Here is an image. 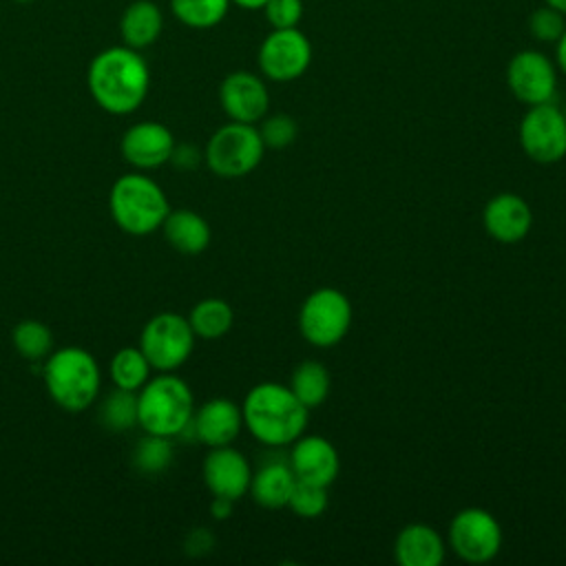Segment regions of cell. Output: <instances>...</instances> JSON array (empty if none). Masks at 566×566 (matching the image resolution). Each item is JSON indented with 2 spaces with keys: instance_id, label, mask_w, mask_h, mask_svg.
<instances>
[{
  "instance_id": "cell-1",
  "label": "cell",
  "mask_w": 566,
  "mask_h": 566,
  "mask_svg": "<svg viewBox=\"0 0 566 566\" xmlns=\"http://www.w3.org/2000/svg\"><path fill=\"white\" fill-rule=\"evenodd\" d=\"M88 93L111 115L137 111L150 86V71L139 51L119 44L99 51L86 71Z\"/></svg>"
},
{
  "instance_id": "cell-2",
  "label": "cell",
  "mask_w": 566,
  "mask_h": 566,
  "mask_svg": "<svg viewBox=\"0 0 566 566\" xmlns=\"http://www.w3.org/2000/svg\"><path fill=\"white\" fill-rule=\"evenodd\" d=\"M243 427L268 447L292 444L303 436L310 409L281 382L254 385L241 405Z\"/></svg>"
},
{
  "instance_id": "cell-3",
  "label": "cell",
  "mask_w": 566,
  "mask_h": 566,
  "mask_svg": "<svg viewBox=\"0 0 566 566\" xmlns=\"http://www.w3.org/2000/svg\"><path fill=\"white\" fill-rule=\"evenodd\" d=\"M99 367L84 347H62L46 356L44 385L55 405L77 413L88 409L99 394Z\"/></svg>"
},
{
  "instance_id": "cell-4",
  "label": "cell",
  "mask_w": 566,
  "mask_h": 566,
  "mask_svg": "<svg viewBox=\"0 0 566 566\" xmlns=\"http://www.w3.org/2000/svg\"><path fill=\"white\" fill-rule=\"evenodd\" d=\"M195 413V398L186 380L170 371L148 378L137 391V424L146 433L181 436Z\"/></svg>"
},
{
  "instance_id": "cell-5",
  "label": "cell",
  "mask_w": 566,
  "mask_h": 566,
  "mask_svg": "<svg viewBox=\"0 0 566 566\" xmlns=\"http://www.w3.org/2000/svg\"><path fill=\"white\" fill-rule=\"evenodd\" d=\"M108 208L115 223L135 237L150 234L161 228L170 212L166 192L157 181L142 172L122 175L108 195Z\"/></svg>"
},
{
  "instance_id": "cell-6",
  "label": "cell",
  "mask_w": 566,
  "mask_h": 566,
  "mask_svg": "<svg viewBox=\"0 0 566 566\" xmlns=\"http://www.w3.org/2000/svg\"><path fill=\"white\" fill-rule=\"evenodd\" d=\"M263 153L265 146L254 124L228 122L210 135L203 159L217 177L239 179L261 164Z\"/></svg>"
},
{
  "instance_id": "cell-7",
  "label": "cell",
  "mask_w": 566,
  "mask_h": 566,
  "mask_svg": "<svg viewBox=\"0 0 566 566\" xmlns=\"http://www.w3.org/2000/svg\"><path fill=\"white\" fill-rule=\"evenodd\" d=\"M352 303L336 287H318L310 292L298 310V332L314 347L338 345L352 327Z\"/></svg>"
},
{
  "instance_id": "cell-8",
  "label": "cell",
  "mask_w": 566,
  "mask_h": 566,
  "mask_svg": "<svg viewBox=\"0 0 566 566\" xmlns=\"http://www.w3.org/2000/svg\"><path fill=\"white\" fill-rule=\"evenodd\" d=\"M195 332L188 316L177 312H159L144 325L139 334V349L157 371L179 369L192 354Z\"/></svg>"
},
{
  "instance_id": "cell-9",
  "label": "cell",
  "mask_w": 566,
  "mask_h": 566,
  "mask_svg": "<svg viewBox=\"0 0 566 566\" xmlns=\"http://www.w3.org/2000/svg\"><path fill=\"white\" fill-rule=\"evenodd\" d=\"M449 546L467 564H486L497 557L504 533L497 517L482 506L460 509L449 522Z\"/></svg>"
},
{
  "instance_id": "cell-10",
  "label": "cell",
  "mask_w": 566,
  "mask_h": 566,
  "mask_svg": "<svg viewBox=\"0 0 566 566\" xmlns=\"http://www.w3.org/2000/svg\"><path fill=\"white\" fill-rule=\"evenodd\" d=\"M520 146L535 164H557L566 157V117L553 102L528 106L520 122Z\"/></svg>"
},
{
  "instance_id": "cell-11",
  "label": "cell",
  "mask_w": 566,
  "mask_h": 566,
  "mask_svg": "<svg viewBox=\"0 0 566 566\" xmlns=\"http://www.w3.org/2000/svg\"><path fill=\"white\" fill-rule=\"evenodd\" d=\"M256 62L268 80L292 82L310 69L312 44L296 27L272 29L259 46Z\"/></svg>"
},
{
  "instance_id": "cell-12",
  "label": "cell",
  "mask_w": 566,
  "mask_h": 566,
  "mask_svg": "<svg viewBox=\"0 0 566 566\" xmlns=\"http://www.w3.org/2000/svg\"><path fill=\"white\" fill-rule=\"evenodd\" d=\"M506 84L513 97L526 106L553 102L557 91V69L535 49L517 51L506 66Z\"/></svg>"
},
{
  "instance_id": "cell-13",
  "label": "cell",
  "mask_w": 566,
  "mask_h": 566,
  "mask_svg": "<svg viewBox=\"0 0 566 566\" xmlns=\"http://www.w3.org/2000/svg\"><path fill=\"white\" fill-rule=\"evenodd\" d=\"M219 104L230 122L256 124L268 115L270 93L259 75L232 71L219 84Z\"/></svg>"
},
{
  "instance_id": "cell-14",
  "label": "cell",
  "mask_w": 566,
  "mask_h": 566,
  "mask_svg": "<svg viewBox=\"0 0 566 566\" xmlns=\"http://www.w3.org/2000/svg\"><path fill=\"white\" fill-rule=\"evenodd\" d=\"M203 482L212 495L239 500L248 493L252 480V467L248 458L232 444L212 447L201 467Z\"/></svg>"
},
{
  "instance_id": "cell-15",
  "label": "cell",
  "mask_w": 566,
  "mask_h": 566,
  "mask_svg": "<svg viewBox=\"0 0 566 566\" xmlns=\"http://www.w3.org/2000/svg\"><path fill=\"white\" fill-rule=\"evenodd\" d=\"M287 462L296 480L321 484V486H329L340 471V458L336 447L325 436H318V433L298 436L292 442Z\"/></svg>"
},
{
  "instance_id": "cell-16",
  "label": "cell",
  "mask_w": 566,
  "mask_h": 566,
  "mask_svg": "<svg viewBox=\"0 0 566 566\" xmlns=\"http://www.w3.org/2000/svg\"><path fill=\"white\" fill-rule=\"evenodd\" d=\"M172 148H175V137L170 128L150 119L133 124L122 135V142H119V150L124 159L139 170L164 166L166 161H170Z\"/></svg>"
},
{
  "instance_id": "cell-17",
  "label": "cell",
  "mask_w": 566,
  "mask_h": 566,
  "mask_svg": "<svg viewBox=\"0 0 566 566\" xmlns=\"http://www.w3.org/2000/svg\"><path fill=\"white\" fill-rule=\"evenodd\" d=\"M192 436L206 447H226L237 440L243 429L241 407L230 398H212L206 400L188 424Z\"/></svg>"
},
{
  "instance_id": "cell-18",
  "label": "cell",
  "mask_w": 566,
  "mask_h": 566,
  "mask_svg": "<svg viewBox=\"0 0 566 566\" xmlns=\"http://www.w3.org/2000/svg\"><path fill=\"white\" fill-rule=\"evenodd\" d=\"M482 226L491 239L500 243H517L528 234L533 212L520 195L497 192L482 210Z\"/></svg>"
},
{
  "instance_id": "cell-19",
  "label": "cell",
  "mask_w": 566,
  "mask_h": 566,
  "mask_svg": "<svg viewBox=\"0 0 566 566\" xmlns=\"http://www.w3.org/2000/svg\"><path fill=\"white\" fill-rule=\"evenodd\" d=\"M444 539L424 522L402 526L394 542V559L400 566H440L444 562Z\"/></svg>"
},
{
  "instance_id": "cell-20",
  "label": "cell",
  "mask_w": 566,
  "mask_h": 566,
  "mask_svg": "<svg viewBox=\"0 0 566 566\" xmlns=\"http://www.w3.org/2000/svg\"><path fill=\"white\" fill-rule=\"evenodd\" d=\"M296 484V475L290 467V462L272 460L261 464L250 480L248 493L252 500L263 509H285L287 500L292 495V489Z\"/></svg>"
},
{
  "instance_id": "cell-21",
  "label": "cell",
  "mask_w": 566,
  "mask_h": 566,
  "mask_svg": "<svg viewBox=\"0 0 566 566\" xmlns=\"http://www.w3.org/2000/svg\"><path fill=\"white\" fill-rule=\"evenodd\" d=\"M164 31V13L153 0L130 2L119 18L122 42L135 51H144L157 42Z\"/></svg>"
},
{
  "instance_id": "cell-22",
  "label": "cell",
  "mask_w": 566,
  "mask_h": 566,
  "mask_svg": "<svg viewBox=\"0 0 566 566\" xmlns=\"http://www.w3.org/2000/svg\"><path fill=\"white\" fill-rule=\"evenodd\" d=\"M166 241L181 254H201L210 243L208 221L188 208L170 210L161 223Z\"/></svg>"
},
{
  "instance_id": "cell-23",
  "label": "cell",
  "mask_w": 566,
  "mask_h": 566,
  "mask_svg": "<svg viewBox=\"0 0 566 566\" xmlns=\"http://www.w3.org/2000/svg\"><path fill=\"white\" fill-rule=\"evenodd\" d=\"M287 387L307 409H314L323 405L329 396V387H332L329 369L321 360L307 358L294 367Z\"/></svg>"
},
{
  "instance_id": "cell-24",
  "label": "cell",
  "mask_w": 566,
  "mask_h": 566,
  "mask_svg": "<svg viewBox=\"0 0 566 566\" xmlns=\"http://www.w3.org/2000/svg\"><path fill=\"white\" fill-rule=\"evenodd\" d=\"M188 323L197 338L217 340L226 336L234 323V312L228 301L210 296L201 298L188 314Z\"/></svg>"
},
{
  "instance_id": "cell-25",
  "label": "cell",
  "mask_w": 566,
  "mask_h": 566,
  "mask_svg": "<svg viewBox=\"0 0 566 566\" xmlns=\"http://www.w3.org/2000/svg\"><path fill=\"white\" fill-rule=\"evenodd\" d=\"M97 420L104 429L113 433L128 431L137 424V391L115 387L106 394V398L99 402Z\"/></svg>"
},
{
  "instance_id": "cell-26",
  "label": "cell",
  "mask_w": 566,
  "mask_h": 566,
  "mask_svg": "<svg viewBox=\"0 0 566 566\" xmlns=\"http://www.w3.org/2000/svg\"><path fill=\"white\" fill-rule=\"evenodd\" d=\"M150 363L137 347H122L111 358V380L115 387L139 391L150 378Z\"/></svg>"
},
{
  "instance_id": "cell-27",
  "label": "cell",
  "mask_w": 566,
  "mask_h": 566,
  "mask_svg": "<svg viewBox=\"0 0 566 566\" xmlns=\"http://www.w3.org/2000/svg\"><path fill=\"white\" fill-rule=\"evenodd\" d=\"M172 442L166 436L146 433L137 444L133 447L130 462L137 473L142 475H161L172 464Z\"/></svg>"
},
{
  "instance_id": "cell-28",
  "label": "cell",
  "mask_w": 566,
  "mask_h": 566,
  "mask_svg": "<svg viewBox=\"0 0 566 566\" xmlns=\"http://www.w3.org/2000/svg\"><path fill=\"white\" fill-rule=\"evenodd\" d=\"M172 15L190 29L217 27L230 9V0H168Z\"/></svg>"
},
{
  "instance_id": "cell-29",
  "label": "cell",
  "mask_w": 566,
  "mask_h": 566,
  "mask_svg": "<svg viewBox=\"0 0 566 566\" xmlns=\"http://www.w3.org/2000/svg\"><path fill=\"white\" fill-rule=\"evenodd\" d=\"M11 340L18 354L27 360H42L53 349V332L35 318L18 323L11 332Z\"/></svg>"
},
{
  "instance_id": "cell-30",
  "label": "cell",
  "mask_w": 566,
  "mask_h": 566,
  "mask_svg": "<svg viewBox=\"0 0 566 566\" xmlns=\"http://www.w3.org/2000/svg\"><path fill=\"white\" fill-rule=\"evenodd\" d=\"M327 504H329L327 486L303 482V480H296L292 495L287 500V509L303 520L321 517L327 511Z\"/></svg>"
},
{
  "instance_id": "cell-31",
  "label": "cell",
  "mask_w": 566,
  "mask_h": 566,
  "mask_svg": "<svg viewBox=\"0 0 566 566\" xmlns=\"http://www.w3.org/2000/svg\"><path fill=\"white\" fill-rule=\"evenodd\" d=\"M259 135H261L265 148L283 150V148H287V146H292V144L296 142L298 126H296V122H294L292 115H287V113H274V115H265V117L261 119Z\"/></svg>"
},
{
  "instance_id": "cell-32",
  "label": "cell",
  "mask_w": 566,
  "mask_h": 566,
  "mask_svg": "<svg viewBox=\"0 0 566 566\" xmlns=\"http://www.w3.org/2000/svg\"><path fill=\"white\" fill-rule=\"evenodd\" d=\"M564 18H566L564 13H559L557 9H553L548 4L537 7L528 18V31L539 42H557L562 38V33L566 31Z\"/></svg>"
},
{
  "instance_id": "cell-33",
  "label": "cell",
  "mask_w": 566,
  "mask_h": 566,
  "mask_svg": "<svg viewBox=\"0 0 566 566\" xmlns=\"http://www.w3.org/2000/svg\"><path fill=\"white\" fill-rule=\"evenodd\" d=\"M265 20L272 29H292L298 27L303 18V2L301 0H268L263 7Z\"/></svg>"
},
{
  "instance_id": "cell-34",
  "label": "cell",
  "mask_w": 566,
  "mask_h": 566,
  "mask_svg": "<svg viewBox=\"0 0 566 566\" xmlns=\"http://www.w3.org/2000/svg\"><path fill=\"white\" fill-rule=\"evenodd\" d=\"M184 548H186L188 555L201 557V555H206V553H210V551L214 548V535H212L208 528H203V526L192 528V531L186 535Z\"/></svg>"
},
{
  "instance_id": "cell-35",
  "label": "cell",
  "mask_w": 566,
  "mask_h": 566,
  "mask_svg": "<svg viewBox=\"0 0 566 566\" xmlns=\"http://www.w3.org/2000/svg\"><path fill=\"white\" fill-rule=\"evenodd\" d=\"M201 159H203V157L199 155V150H197L195 146H190V144H175L172 155H170V161H172L177 168H181V170H192V168H197Z\"/></svg>"
},
{
  "instance_id": "cell-36",
  "label": "cell",
  "mask_w": 566,
  "mask_h": 566,
  "mask_svg": "<svg viewBox=\"0 0 566 566\" xmlns=\"http://www.w3.org/2000/svg\"><path fill=\"white\" fill-rule=\"evenodd\" d=\"M232 506H234V500L230 497H221V495H212V502H210V513L214 520H226L232 515Z\"/></svg>"
},
{
  "instance_id": "cell-37",
  "label": "cell",
  "mask_w": 566,
  "mask_h": 566,
  "mask_svg": "<svg viewBox=\"0 0 566 566\" xmlns=\"http://www.w3.org/2000/svg\"><path fill=\"white\" fill-rule=\"evenodd\" d=\"M555 62H557V69L566 75V31L555 42Z\"/></svg>"
},
{
  "instance_id": "cell-38",
  "label": "cell",
  "mask_w": 566,
  "mask_h": 566,
  "mask_svg": "<svg viewBox=\"0 0 566 566\" xmlns=\"http://www.w3.org/2000/svg\"><path fill=\"white\" fill-rule=\"evenodd\" d=\"M268 0H230V4H237L245 11H256V9H263Z\"/></svg>"
},
{
  "instance_id": "cell-39",
  "label": "cell",
  "mask_w": 566,
  "mask_h": 566,
  "mask_svg": "<svg viewBox=\"0 0 566 566\" xmlns=\"http://www.w3.org/2000/svg\"><path fill=\"white\" fill-rule=\"evenodd\" d=\"M544 4H548V7L557 9L559 13H564V15H566V0H544Z\"/></svg>"
},
{
  "instance_id": "cell-40",
  "label": "cell",
  "mask_w": 566,
  "mask_h": 566,
  "mask_svg": "<svg viewBox=\"0 0 566 566\" xmlns=\"http://www.w3.org/2000/svg\"><path fill=\"white\" fill-rule=\"evenodd\" d=\"M13 2H18V4H29V2H33V0H13Z\"/></svg>"
},
{
  "instance_id": "cell-41",
  "label": "cell",
  "mask_w": 566,
  "mask_h": 566,
  "mask_svg": "<svg viewBox=\"0 0 566 566\" xmlns=\"http://www.w3.org/2000/svg\"><path fill=\"white\" fill-rule=\"evenodd\" d=\"M562 113H564V117H566V102H564V106H562Z\"/></svg>"
}]
</instances>
